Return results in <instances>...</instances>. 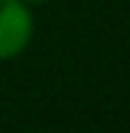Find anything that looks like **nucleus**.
Here are the masks:
<instances>
[{
  "label": "nucleus",
  "mask_w": 130,
  "mask_h": 133,
  "mask_svg": "<svg viewBox=\"0 0 130 133\" xmlns=\"http://www.w3.org/2000/svg\"><path fill=\"white\" fill-rule=\"evenodd\" d=\"M35 19L25 0H0V60H14L30 46Z\"/></svg>",
  "instance_id": "1"
},
{
  "label": "nucleus",
  "mask_w": 130,
  "mask_h": 133,
  "mask_svg": "<svg viewBox=\"0 0 130 133\" xmlns=\"http://www.w3.org/2000/svg\"><path fill=\"white\" fill-rule=\"evenodd\" d=\"M27 5H33V3H46V0H25Z\"/></svg>",
  "instance_id": "2"
}]
</instances>
